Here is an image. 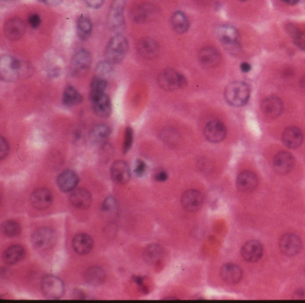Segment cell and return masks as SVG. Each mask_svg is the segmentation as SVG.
<instances>
[{
	"label": "cell",
	"mask_w": 305,
	"mask_h": 303,
	"mask_svg": "<svg viewBox=\"0 0 305 303\" xmlns=\"http://www.w3.org/2000/svg\"><path fill=\"white\" fill-rule=\"evenodd\" d=\"M24 72V64L10 55H4L0 59V78L4 82H15Z\"/></svg>",
	"instance_id": "obj_1"
},
{
	"label": "cell",
	"mask_w": 305,
	"mask_h": 303,
	"mask_svg": "<svg viewBox=\"0 0 305 303\" xmlns=\"http://www.w3.org/2000/svg\"><path fill=\"white\" fill-rule=\"evenodd\" d=\"M250 89L246 83L235 82L230 83L225 90V99L227 103L234 107H242L248 102Z\"/></svg>",
	"instance_id": "obj_2"
},
{
	"label": "cell",
	"mask_w": 305,
	"mask_h": 303,
	"mask_svg": "<svg viewBox=\"0 0 305 303\" xmlns=\"http://www.w3.org/2000/svg\"><path fill=\"white\" fill-rule=\"evenodd\" d=\"M128 51V42L124 36L117 34L110 40L106 46V59L112 64L120 63Z\"/></svg>",
	"instance_id": "obj_3"
},
{
	"label": "cell",
	"mask_w": 305,
	"mask_h": 303,
	"mask_svg": "<svg viewBox=\"0 0 305 303\" xmlns=\"http://www.w3.org/2000/svg\"><path fill=\"white\" fill-rule=\"evenodd\" d=\"M158 83L163 90L171 91L186 86L187 79L175 70L166 69L158 74Z\"/></svg>",
	"instance_id": "obj_4"
},
{
	"label": "cell",
	"mask_w": 305,
	"mask_h": 303,
	"mask_svg": "<svg viewBox=\"0 0 305 303\" xmlns=\"http://www.w3.org/2000/svg\"><path fill=\"white\" fill-rule=\"evenodd\" d=\"M58 241L56 232L48 228L37 229L31 236V242L35 249L39 251H48L53 248Z\"/></svg>",
	"instance_id": "obj_5"
},
{
	"label": "cell",
	"mask_w": 305,
	"mask_h": 303,
	"mask_svg": "<svg viewBox=\"0 0 305 303\" xmlns=\"http://www.w3.org/2000/svg\"><path fill=\"white\" fill-rule=\"evenodd\" d=\"M217 35L220 42L228 51L235 53L239 50V33L234 26L228 24L220 25L217 30Z\"/></svg>",
	"instance_id": "obj_6"
},
{
	"label": "cell",
	"mask_w": 305,
	"mask_h": 303,
	"mask_svg": "<svg viewBox=\"0 0 305 303\" xmlns=\"http://www.w3.org/2000/svg\"><path fill=\"white\" fill-rule=\"evenodd\" d=\"M41 290L47 298L57 300L61 298L65 293V285L59 277L48 275L41 281Z\"/></svg>",
	"instance_id": "obj_7"
},
{
	"label": "cell",
	"mask_w": 305,
	"mask_h": 303,
	"mask_svg": "<svg viewBox=\"0 0 305 303\" xmlns=\"http://www.w3.org/2000/svg\"><path fill=\"white\" fill-rule=\"evenodd\" d=\"M127 5V0H113L110 7L107 24L110 30L113 31H121L124 26L123 10Z\"/></svg>",
	"instance_id": "obj_8"
},
{
	"label": "cell",
	"mask_w": 305,
	"mask_h": 303,
	"mask_svg": "<svg viewBox=\"0 0 305 303\" xmlns=\"http://www.w3.org/2000/svg\"><path fill=\"white\" fill-rule=\"evenodd\" d=\"M92 63V55L88 50L82 49L73 56L71 72L74 75H81L87 72Z\"/></svg>",
	"instance_id": "obj_9"
},
{
	"label": "cell",
	"mask_w": 305,
	"mask_h": 303,
	"mask_svg": "<svg viewBox=\"0 0 305 303\" xmlns=\"http://www.w3.org/2000/svg\"><path fill=\"white\" fill-rule=\"evenodd\" d=\"M206 139L213 143L223 141L226 136V127L220 121H210L204 128Z\"/></svg>",
	"instance_id": "obj_10"
},
{
	"label": "cell",
	"mask_w": 305,
	"mask_h": 303,
	"mask_svg": "<svg viewBox=\"0 0 305 303\" xmlns=\"http://www.w3.org/2000/svg\"><path fill=\"white\" fill-rule=\"evenodd\" d=\"M157 14V7L151 4H143L134 7L132 11V19L137 24H143L156 17Z\"/></svg>",
	"instance_id": "obj_11"
},
{
	"label": "cell",
	"mask_w": 305,
	"mask_h": 303,
	"mask_svg": "<svg viewBox=\"0 0 305 303\" xmlns=\"http://www.w3.org/2000/svg\"><path fill=\"white\" fill-rule=\"evenodd\" d=\"M25 24L21 20L20 18H11L4 26V32L7 39L9 41H18L20 40L25 33Z\"/></svg>",
	"instance_id": "obj_12"
},
{
	"label": "cell",
	"mask_w": 305,
	"mask_h": 303,
	"mask_svg": "<svg viewBox=\"0 0 305 303\" xmlns=\"http://www.w3.org/2000/svg\"><path fill=\"white\" fill-rule=\"evenodd\" d=\"M279 245H280L281 252L285 255L293 257V256L297 255L301 251L302 241L296 234H285L281 238Z\"/></svg>",
	"instance_id": "obj_13"
},
{
	"label": "cell",
	"mask_w": 305,
	"mask_h": 303,
	"mask_svg": "<svg viewBox=\"0 0 305 303\" xmlns=\"http://www.w3.org/2000/svg\"><path fill=\"white\" fill-rule=\"evenodd\" d=\"M93 109L97 117L100 118H106L111 114L112 106L110 97L106 93L100 94L98 96L91 98Z\"/></svg>",
	"instance_id": "obj_14"
},
{
	"label": "cell",
	"mask_w": 305,
	"mask_h": 303,
	"mask_svg": "<svg viewBox=\"0 0 305 303\" xmlns=\"http://www.w3.org/2000/svg\"><path fill=\"white\" fill-rule=\"evenodd\" d=\"M181 202L185 210L189 212H195L203 206V194L197 190H189L183 194Z\"/></svg>",
	"instance_id": "obj_15"
},
{
	"label": "cell",
	"mask_w": 305,
	"mask_h": 303,
	"mask_svg": "<svg viewBox=\"0 0 305 303\" xmlns=\"http://www.w3.org/2000/svg\"><path fill=\"white\" fill-rule=\"evenodd\" d=\"M111 177L115 183L118 184H125L130 181V167L127 162L119 160L114 163L111 166Z\"/></svg>",
	"instance_id": "obj_16"
},
{
	"label": "cell",
	"mask_w": 305,
	"mask_h": 303,
	"mask_svg": "<svg viewBox=\"0 0 305 303\" xmlns=\"http://www.w3.org/2000/svg\"><path fill=\"white\" fill-rule=\"evenodd\" d=\"M78 183H79V177L76 175V173L72 170H65L64 172H62L57 178L58 186L64 193L73 192L76 189Z\"/></svg>",
	"instance_id": "obj_17"
},
{
	"label": "cell",
	"mask_w": 305,
	"mask_h": 303,
	"mask_svg": "<svg viewBox=\"0 0 305 303\" xmlns=\"http://www.w3.org/2000/svg\"><path fill=\"white\" fill-rule=\"evenodd\" d=\"M295 165L294 157L289 152H281L275 156L273 165L276 172L285 175L291 171Z\"/></svg>",
	"instance_id": "obj_18"
},
{
	"label": "cell",
	"mask_w": 305,
	"mask_h": 303,
	"mask_svg": "<svg viewBox=\"0 0 305 303\" xmlns=\"http://www.w3.org/2000/svg\"><path fill=\"white\" fill-rule=\"evenodd\" d=\"M284 105L278 97L271 96L265 99L261 103V110L267 117L275 118L282 114Z\"/></svg>",
	"instance_id": "obj_19"
},
{
	"label": "cell",
	"mask_w": 305,
	"mask_h": 303,
	"mask_svg": "<svg viewBox=\"0 0 305 303\" xmlns=\"http://www.w3.org/2000/svg\"><path fill=\"white\" fill-rule=\"evenodd\" d=\"M200 63L204 67L211 68L216 67L221 62V55L216 48L212 47H205L199 53Z\"/></svg>",
	"instance_id": "obj_20"
},
{
	"label": "cell",
	"mask_w": 305,
	"mask_h": 303,
	"mask_svg": "<svg viewBox=\"0 0 305 303\" xmlns=\"http://www.w3.org/2000/svg\"><path fill=\"white\" fill-rule=\"evenodd\" d=\"M31 202L37 210H47L52 203L51 192L46 188L36 190L31 194Z\"/></svg>",
	"instance_id": "obj_21"
},
{
	"label": "cell",
	"mask_w": 305,
	"mask_h": 303,
	"mask_svg": "<svg viewBox=\"0 0 305 303\" xmlns=\"http://www.w3.org/2000/svg\"><path fill=\"white\" fill-rule=\"evenodd\" d=\"M263 254V247L260 241H247L242 248V255L248 262H257L261 259Z\"/></svg>",
	"instance_id": "obj_22"
},
{
	"label": "cell",
	"mask_w": 305,
	"mask_h": 303,
	"mask_svg": "<svg viewBox=\"0 0 305 303\" xmlns=\"http://www.w3.org/2000/svg\"><path fill=\"white\" fill-rule=\"evenodd\" d=\"M237 186L242 193H252L258 186V178L255 174L244 171L237 176Z\"/></svg>",
	"instance_id": "obj_23"
},
{
	"label": "cell",
	"mask_w": 305,
	"mask_h": 303,
	"mask_svg": "<svg viewBox=\"0 0 305 303\" xmlns=\"http://www.w3.org/2000/svg\"><path fill=\"white\" fill-rule=\"evenodd\" d=\"M220 276L224 282L229 285H236L239 282L243 277L242 269L236 264H225L220 270Z\"/></svg>",
	"instance_id": "obj_24"
},
{
	"label": "cell",
	"mask_w": 305,
	"mask_h": 303,
	"mask_svg": "<svg viewBox=\"0 0 305 303\" xmlns=\"http://www.w3.org/2000/svg\"><path fill=\"white\" fill-rule=\"evenodd\" d=\"M302 140L303 135L302 131L295 126L286 128L282 135L283 143L289 148H298L302 144Z\"/></svg>",
	"instance_id": "obj_25"
},
{
	"label": "cell",
	"mask_w": 305,
	"mask_h": 303,
	"mask_svg": "<svg viewBox=\"0 0 305 303\" xmlns=\"http://www.w3.org/2000/svg\"><path fill=\"white\" fill-rule=\"evenodd\" d=\"M138 53L144 59H155L158 55L159 48L153 39L142 38L138 42Z\"/></svg>",
	"instance_id": "obj_26"
},
{
	"label": "cell",
	"mask_w": 305,
	"mask_h": 303,
	"mask_svg": "<svg viewBox=\"0 0 305 303\" xmlns=\"http://www.w3.org/2000/svg\"><path fill=\"white\" fill-rule=\"evenodd\" d=\"M70 201L73 206H75L77 209L85 210L91 207L93 202V198L87 190L76 189L73 191L72 194L70 196Z\"/></svg>",
	"instance_id": "obj_27"
},
{
	"label": "cell",
	"mask_w": 305,
	"mask_h": 303,
	"mask_svg": "<svg viewBox=\"0 0 305 303\" xmlns=\"http://www.w3.org/2000/svg\"><path fill=\"white\" fill-rule=\"evenodd\" d=\"M93 240L89 234H77L73 240V248L80 255H86L93 250Z\"/></svg>",
	"instance_id": "obj_28"
},
{
	"label": "cell",
	"mask_w": 305,
	"mask_h": 303,
	"mask_svg": "<svg viewBox=\"0 0 305 303\" xmlns=\"http://www.w3.org/2000/svg\"><path fill=\"white\" fill-rule=\"evenodd\" d=\"M25 251L21 245H12L3 253L4 261L8 265H14L24 258Z\"/></svg>",
	"instance_id": "obj_29"
},
{
	"label": "cell",
	"mask_w": 305,
	"mask_h": 303,
	"mask_svg": "<svg viewBox=\"0 0 305 303\" xmlns=\"http://www.w3.org/2000/svg\"><path fill=\"white\" fill-rule=\"evenodd\" d=\"M106 279V274L100 267H92L85 271V281L93 286H100Z\"/></svg>",
	"instance_id": "obj_30"
},
{
	"label": "cell",
	"mask_w": 305,
	"mask_h": 303,
	"mask_svg": "<svg viewBox=\"0 0 305 303\" xmlns=\"http://www.w3.org/2000/svg\"><path fill=\"white\" fill-rule=\"evenodd\" d=\"M111 134V129L106 124H98L93 128L89 138L94 144H101L109 139Z\"/></svg>",
	"instance_id": "obj_31"
},
{
	"label": "cell",
	"mask_w": 305,
	"mask_h": 303,
	"mask_svg": "<svg viewBox=\"0 0 305 303\" xmlns=\"http://www.w3.org/2000/svg\"><path fill=\"white\" fill-rule=\"evenodd\" d=\"M164 255V251L162 246L158 244H151L145 249L143 258L150 265H155L162 260Z\"/></svg>",
	"instance_id": "obj_32"
},
{
	"label": "cell",
	"mask_w": 305,
	"mask_h": 303,
	"mask_svg": "<svg viewBox=\"0 0 305 303\" xmlns=\"http://www.w3.org/2000/svg\"><path fill=\"white\" fill-rule=\"evenodd\" d=\"M82 96L76 88L68 86L65 88L63 94V102L67 107H74L78 104L82 103Z\"/></svg>",
	"instance_id": "obj_33"
},
{
	"label": "cell",
	"mask_w": 305,
	"mask_h": 303,
	"mask_svg": "<svg viewBox=\"0 0 305 303\" xmlns=\"http://www.w3.org/2000/svg\"><path fill=\"white\" fill-rule=\"evenodd\" d=\"M172 28L177 33H185L189 28L188 19L183 12H175L171 17Z\"/></svg>",
	"instance_id": "obj_34"
},
{
	"label": "cell",
	"mask_w": 305,
	"mask_h": 303,
	"mask_svg": "<svg viewBox=\"0 0 305 303\" xmlns=\"http://www.w3.org/2000/svg\"><path fill=\"white\" fill-rule=\"evenodd\" d=\"M93 31V24L89 18L81 16L77 21V34L82 41H86L89 38Z\"/></svg>",
	"instance_id": "obj_35"
},
{
	"label": "cell",
	"mask_w": 305,
	"mask_h": 303,
	"mask_svg": "<svg viewBox=\"0 0 305 303\" xmlns=\"http://www.w3.org/2000/svg\"><path fill=\"white\" fill-rule=\"evenodd\" d=\"M106 87H107V82H106V80L105 78L95 76L93 79L92 84H91L89 99L93 98V97L100 95V94L105 93Z\"/></svg>",
	"instance_id": "obj_36"
},
{
	"label": "cell",
	"mask_w": 305,
	"mask_h": 303,
	"mask_svg": "<svg viewBox=\"0 0 305 303\" xmlns=\"http://www.w3.org/2000/svg\"><path fill=\"white\" fill-rule=\"evenodd\" d=\"M3 234L7 237H15L21 233L20 224L14 220H7L2 224Z\"/></svg>",
	"instance_id": "obj_37"
},
{
	"label": "cell",
	"mask_w": 305,
	"mask_h": 303,
	"mask_svg": "<svg viewBox=\"0 0 305 303\" xmlns=\"http://www.w3.org/2000/svg\"><path fill=\"white\" fill-rule=\"evenodd\" d=\"M288 31L293 37L295 45L302 50H305V35L302 31H300L298 28L295 27V25H289Z\"/></svg>",
	"instance_id": "obj_38"
},
{
	"label": "cell",
	"mask_w": 305,
	"mask_h": 303,
	"mask_svg": "<svg viewBox=\"0 0 305 303\" xmlns=\"http://www.w3.org/2000/svg\"><path fill=\"white\" fill-rule=\"evenodd\" d=\"M111 71H112V63L106 60V61H101L98 64L95 72H96V76L98 77L105 78L106 76L110 74Z\"/></svg>",
	"instance_id": "obj_39"
},
{
	"label": "cell",
	"mask_w": 305,
	"mask_h": 303,
	"mask_svg": "<svg viewBox=\"0 0 305 303\" xmlns=\"http://www.w3.org/2000/svg\"><path fill=\"white\" fill-rule=\"evenodd\" d=\"M117 209H118V204L114 197H107L106 200H104L102 204V211L104 213H116Z\"/></svg>",
	"instance_id": "obj_40"
},
{
	"label": "cell",
	"mask_w": 305,
	"mask_h": 303,
	"mask_svg": "<svg viewBox=\"0 0 305 303\" xmlns=\"http://www.w3.org/2000/svg\"><path fill=\"white\" fill-rule=\"evenodd\" d=\"M133 141H134V131L132 128L128 126L125 130L124 141H123V152L124 154L130 150L132 144H133Z\"/></svg>",
	"instance_id": "obj_41"
},
{
	"label": "cell",
	"mask_w": 305,
	"mask_h": 303,
	"mask_svg": "<svg viewBox=\"0 0 305 303\" xmlns=\"http://www.w3.org/2000/svg\"><path fill=\"white\" fill-rule=\"evenodd\" d=\"M9 152V145L7 140L1 137L0 138V159H4Z\"/></svg>",
	"instance_id": "obj_42"
},
{
	"label": "cell",
	"mask_w": 305,
	"mask_h": 303,
	"mask_svg": "<svg viewBox=\"0 0 305 303\" xmlns=\"http://www.w3.org/2000/svg\"><path fill=\"white\" fill-rule=\"evenodd\" d=\"M146 171V164L143 162L141 159H137L135 162V167H134V174L138 176L141 177L143 176L144 173Z\"/></svg>",
	"instance_id": "obj_43"
},
{
	"label": "cell",
	"mask_w": 305,
	"mask_h": 303,
	"mask_svg": "<svg viewBox=\"0 0 305 303\" xmlns=\"http://www.w3.org/2000/svg\"><path fill=\"white\" fill-rule=\"evenodd\" d=\"M28 23L31 25V28L36 29V28H38L41 25V19L39 14H31L29 16V18H28Z\"/></svg>",
	"instance_id": "obj_44"
},
{
	"label": "cell",
	"mask_w": 305,
	"mask_h": 303,
	"mask_svg": "<svg viewBox=\"0 0 305 303\" xmlns=\"http://www.w3.org/2000/svg\"><path fill=\"white\" fill-rule=\"evenodd\" d=\"M84 3L92 8H100L102 6L104 0H83Z\"/></svg>",
	"instance_id": "obj_45"
},
{
	"label": "cell",
	"mask_w": 305,
	"mask_h": 303,
	"mask_svg": "<svg viewBox=\"0 0 305 303\" xmlns=\"http://www.w3.org/2000/svg\"><path fill=\"white\" fill-rule=\"evenodd\" d=\"M41 3L45 4L47 6H51V7H56L59 6L62 2V0H38Z\"/></svg>",
	"instance_id": "obj_46"
},
{
	"label": "cell",
	"mask_w": 305,
	"mask_h": 303,
	"mask_svg": "<svg viewBox=\"0 0 305 303\" xmlns=\"http://www.w3.org/2000/svg\"><path fill=\"white\" fill-rule=\"evenodd\" d=\"M168 174L165 172V171H162V172L158 173L156 176H155V179L157 180L158 182H165L168 179Z\"/></svg>",
	"instance_id": "obj_47"
},
{
	"label": "cell",
	"mask_w": 305,
	"mask_h": 303,
	"mask_svg": "<svg viewBox=\"0 0 305 303\" xmlns=\"http://www.w3.org/2000/svg\"><path fill=\"white\" fill-rule=\"evenodd\" d=\"M241 70L243 72H250V66L248 63H243L240 66Z\"/></svg>",
	"instance_id": "obj_48"
},
{
	"label": "cell",
	"mask_w": 305,
	"mask_h": 303,
	"mask_svg": "<svg viewBox=\"0 0 305 303\" xmlns=\"http://www.w3.org/2000/svg\"><path fill=\"white\" fill-rule=\"evenodd\" d=\"M282 1L285 2V4H288V5H290V6H295V5L298 3L300 0H282Z\"/></svg>",
	"instance_id": "obj_49"
},
{
	"label": "cell",
	"mask_w": 305,
	"mask_h": 303,
	"mask_svg": "<svg viewBox=\"0 0 305 303\" xmlns=\"http://www.w3.org/2000/svg\"><path fill=\"white\" fill-rule=\"evenodd\" d=\"M3 1H13V0H3Z\"/></svg>",
	"instance_id": "obj_50"
},
{
	"label": "cell",
	"mask_w": 305,
	"mask_h": 303,
	"mask_svg": "<svg viewBox=\"0 0 305 303\" xmlns=\"http://www.w3.org/2000/svg\"><path fill=\"white\" fill-rule=\"evenodd\" d=\"M241 1H245V0H241Z\"/></svg>",
	"instance_id": "obj_51"
}]
</instances>
